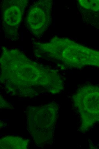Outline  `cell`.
I'll list each match as a JSON object with an SVG mask.
<instances>
[{
	"label": "cell",
	"instance_id": "2",
	"mask_svg": "<svg viewBox=\"0 0 99 149\" xmlns=\"http://www.w3.org/2000/svg\"><path fill=\"white\" fill-rule=\"evenodd\" d=\"M47 9L44 1L36 2L29 8L26 19L28 29L37 37L41 36L46 26Z\"/></svg>",
	"mask_w": 99,
	"mask_h": 149
},
{
	"label": "cell",
	"instance_id": "1",
	"mask_svg": "<svg viewBox=\"0 0 99 149\" xmlns=\"http://www.w3.org/2000/svg\"><path fill=\"white\" fill-rule=\"evenodd\" d=\"M27 4L26 0L4 2L2 6L3 22L5 34L8 38L12 40L18 38V27L21 22L24 9Z\"/></svg>",
	"mask_w": 99,
	"mask_h": 149
}]
</instances>
